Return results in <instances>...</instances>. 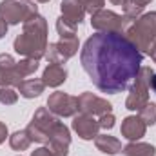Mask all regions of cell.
Masks as SVG:
<instances>
[{"mask_svg": "<svg viewBox=\"0 0 156 156\" xmlns=\"http://www.w3.org/2000/svg\"><path fill=\"white\" fill-rule=\"evenodd\" d=\"M56 31H58L60 38H71V37H76V27L71 26L69 22H66L62 16L56 20Z\"/></svg>", "mask_w": 156, "mask_h": 156, "instance_id": "cell-21", "label": "cell"}, {"mask_svg": "<svg viewBox=\"0 0 156 156\" xmlns=\"http://www.w3.org/2000/svg\"><path fill=\"white\" fill-rule=\"evenodd\" d=\"M109 2H111V4H115V5H122V7L127 4V0H109Z\"/></svg>", "mask_w": 156, "mask_h": 156, "instance_id": "cell-30", "label": "cell"}, {"mask_svg": "<svg viewBox=\"0 0 156 156\" xmlns=\"http://www.w3.org/2000/svg\"><path fill=\"white\" fill-rule=\"evenodd\" d=\"M31 144H33V142H31V138H29V134H27L26 129H24V131H16V133L9 138V145H11L15 151H26Z\"/></svg>", "mask_w": 156, "mask_h": 156, "instance_id": "cell-20", "label": "cell"}, {"mask_svg": "<svg viewBox=\"0 0 156 156\" xmlns=\"http://www.w3.org/2000/svg\"><path fill=\"white\" fill-rule=\"evenodd\" d=\"M98 123H100V129H113L115 127V116H113V113L102 115L100 120H98Z\"/></svg>", "mask_w": 156, "mask_h": 156, "instance_id": "cell-25", "label": "cell"}, {"mask_svg": "<svg viewBox=\"0 0 156 156\" xmlns=\"http://www.w3.org/2000/svg\"><path fill=\"white\" fill-rule=\"evenodd\" d=\"M153 69L147 66H142L138 75L134 78V83L131 85L129 96L125 100V107L129 111H140L142 107H145L149 104V83H151V76H153Z\"/></svg>", "mask_w": 156, "mask_h": 156, "instance_id": "cell-6", "label": "cell"}, {"mask_svg": "<svg viewBox=\"0 0 156 156\" xmlns=\"http://www.w3.org/2000/svg\"><path fill=\"white\" fill-rule=\"evenodd\" d=\"M31 125H35L40 133L49 140V149L56 156H67L69 151V144H71V134L69 129L58 120L53 116V113L47 107H40L35 113V116L31 120Z\"/></svg>", "mask_w": 156, "mask_h": 156, "instance_id": "cell-3", "label": "cell"}, {"mask_svg": "<svg viewBox=\"0 0 156 156\" xmlns=\"http://www.w3.org/2000/svg\"><path fill=\"white\" fill-rule=\"evenodd\" d=\"M37 69H38V60L26 58V60L15 62L11 55L4 53L0 55V87L18 85L24 78L33 75Z\"/></svg>", "mask_w": 156, "mask_h": 156, "instance_id": "cell-4", "label": "cell"}, {"mask_svg": "<svg viewBox=\"0 0 156 156\" xmlns=\"http://www.w3.org/2000/svg\"><path fill=\"white\" fill-rule=\"evenodd\" d=\"M80 60L96 89L116 94L125 91L136 78L144 53L127 38L125 33L96 31L85 40Z\"/></svg>", "mask_w": 156, "mask_h": 156, "instance_id": "cell-1", "label": "cell"}, {"mask_svg": "<svg viewBox=\"0 0 156 156\" xmlns=\"http://www.w3.org/2000/svg\"><path fill=\"white\" fill-rule=\"evenodd\" d=\"M140 118L144 120L145 125H154L156 123V105L154 104H147L145 107L140 109Z\"/></svg>", "mask_w": 156, "mask_h": 156, "instance_id": "cell-22", "label": "cell"}, {"mask_svg": "<svg viewBox=\"0 0 156 156\" xmlns=\"http://www.w3.org/2000/svg\"><path fill=\"white\" fill-rule=\"evenodd\" d=\"M149 56H151V58L154 60V64H156V47H153V51L149 53Z\"/></svg>", "mask_w": 156, "mask_h": 156, "instance_id": "cell-31", "label": "cell"}, {"mask_svg": "<svg viewBox=\"0 0 156 156\" xmlns=\"http://www.w3.org/2000/svg\"><path fill=\"white\" fill-rule=\"evenodd\" d=\"M111 104L93 93H82L78 96V111L83 113V115H89V116H102V115H107L111 113Z\"/></svg>", "mask_w": 156, "mask_h": 156, "instance_id": "cell-11", "label": "cell"}, {"mask_svg": "<svg viewBox=\"0 0 156 156\" xmlns=\"http://www.w3.org/2000/svg\"><path fill=\"white\" fill-rule=\"evenodd\" d=\"M94 145L98 151L105 153V154H118L122 153V142L115 138V136H109V134H98L94 138Z\"/></svg>", "mask_w": 156, "mask_h": 156, "instance_id": "cell-16", "label": "cell"}, {"mask_svg": "<svg viewBox=\"0 0 156 156\" xmlns=\"http://www.w3.org/2000/svg\"><path fill=\"white\" fill-rule=\"evenodd\" d=\"M76 51H78V38L71 37V38H60L55 44H47V49H45L44 56L49 60V64L62 66L73 55H76Z\"/></svg>", "mask_w": 156, "mask_h": 156, "instance_id": "cell-9", "label": "cell"}, {"mask_svg": "<svg viewBox=\"0 0 156 156\" xmlns=\"http://www.w3.org/2000/svg\"><path fill=\"white\" fill-rule=\"evenodd\" d=\"M5 136H7V127H5V123L0 122V144L5 140Z\"/></svg>", "mask_w": 156, "mask_h": 156, "instance_id": "cell-27", "label": "cell"}, {"mask_svg": "<svg viewBox=\"0 0 156 156\" xmlns=\"http://www.w3.org/2000/svg\"><path fill=\"white\" fill-rule=\"evenodd\" d=\"M125 35L142 53L149 55L156 45V13L153 11L138 16Z\"/></svg>", "mask_w": 156, "mask_h": 156, "instance_id": "cell-5", "label": "cell"}, {"mask_svg": "<svg viewBox=\"0 0 156 156\" xmlns=\"http://www.w3.org/2000/svg\"><path fill=\"white\" fill-rule=\"evenodd\" d=\"M38 2H49V0H38Z\"/></svg>", "mask_w": 156, "mask_h": 156, "instance_id": "cell-32", "label": "cell"}, {"mask_svg": "<svg viewBox=\"0 0 156 156\" xmlns=\"http://www.w3.org/2000/svg\"><path fill=\"white\" fill-rule=\"evenodd\" d=\"M82 4H83V7H85V13H96V11H100V9H104V4H105V0H80Z\"/></svg>", "mask_w": 156, "mask_h": 156, "instance_id": "cell-24", "label": "cell"}, {"mask_svg": "<svg viewBox=\"0 0 156 156\" xmlns=\"http://www.w3.org/2000/svg\"><path fill=\"white\" fill-rule=\"evenodd\" d=\"M47 49V22L44 16H33L24 22V31L15 40V51L26 58L40 60Z\"/></svg>", "mask_w": 156, "mask_h": 156, "instance_id": "cell-2", "label": "cell"}, {"mask_svg": "<svg viewBox=\"0 0 156 156\" xmlns=\"http://www.w3.org/2000/svg\"><path fill=\"white\" fill-rule=\"evenodd\" d=\"M151 0H127V4L123 5V15L129 20H136L140 16V13L144 11V7L149 4Z\"/></svg>", "mask_w": 156, "mask_h": 156, "instance_id": "cell-19", "label": "cell"}, {"mask_svg": "<svg viewBox=\"0 0 156 156\" xmlns=\"http://www.w3.org/2000/svg\"><path fill=\"white\" fill-rule=\"evenodd\" d=\"M47 109L56 116H75L78 113V96H71V94L56 91L49 96Z\"/></svg>", "mask_w": 156, "mask_h": 156, "instance_id": "cell-10", "label": "cell"}, {"mask_svg": "<svg viewBox=\"0 0 156 156\" xmlns=\"http://www.w3.org/2000/svg\"><path fill=\"white\" fill-rule=\"evenodd\" d=\"M129 18L125 15H116L115 11L100 9L91 15V26L96 31H109V33H123L129 26Z\"/></svg>", "mask_w": 156, "mask_h": 156, "instance_id": "cell-8", "label": "cell"}, {"mask_svg": "<svg viewBox=\"0 0 156 156\" xmlns=\"http://www.w3.org/2000/svg\"><path fill=\"white\" fill-rule=\"evenodd\" d=\"M73 129L76 131V134L82 140H93L98 136V131H100V123L98 120H94L89 115H78L73 120Z\"/></svg>", "mask_w": 156, "mask_h": 156, "instance_id": "cell-12", "label": "cell"}, {"mask_svg": "<svg viewBox=\"0 0 156 156\" xmlns=\"http://www.w3.org/2000/svg\"><path fill=\"white\" fill-rule=\"evenodd\" d=\"M154 47H156V45H154Z\"/></svg>", "mask_w": 156, "mask_h": 156, "instance_id": "cell-33", "label": "cell"}, {"mask_svg": "<svg viewBox=\"0 0 156 156\" xmlns=\"http://www.w3.org/2000/svg\"><path fill=\"white\" fill-rule=\"evenodd\" d=\"M67 78V71L64 69V66H58V64H49L45 69H44V75H42V82L47 85V87H58L66 82Z\"/></svg>", "mask_w": 156, "mask_h": 156, "instance_id": "cell-15", "label": "cell"}, {"mask_svg": "<svg viewBox=\"0 0 156 156\" xmlns=\"http://www.w3.org/2000/svg\"><path fill=\"white\" fill-rule=\"evenodd\" d=\"M38 9L35 2L27 0H4L0 4V18L5 24H20L37 16Z\"/></svg>", "mask_w": 156, "mask_h": 156, "instance_id": "cell-7", "label": "cell"}, {"mask_svg": "<svg viewBox=\"0 0 156 156\" xmlns=\"http://www.w3.org/2000/svg\"><path fill=\"white\" fill-rule=\"evenodd\" d=\"M31 156H56L49 147H40V149H37V151H33V154Z\"/></svg>", "mask_w": 156, "mask_h": 156, "instance_id": "cell-26", "label": "cell"}, {"mask_svg": "<svg viewBox=\"0 0 156 156\" xmlns=\"http://www.w3.org/2000/svg\"><path fill=\"white\" fill-rule=\"evenodd\" d=\"M16 87H18V93L24 98H35V96H38L40 93L44 91L45 83L40 78H27V80H22Z\"/></svg>", "mask_w": 156, "mask_h": 156, "instance_id": "cell-17", "label": "cell"}, {"mask_svg": "<svg viewBox=\"0 0 156 156\" xmlns=\"http://www.w3.org/2000/svg\"><path fill=\"white\" fill-rule=\"evenodd\" d=\"M123 156H156V149L151 144H142V142H131L122 149Z\"/></svg>", "mask_w": 156, "mask_h": 156, "instance_id": "cell-18", "label": "cell"}, {"mask_svg": "<svg viewBox=\"0 0 156 156\" xmlns=\"http://www.w3.org/2000/svg\"><path fill=\"white\" fill-rule=\"evenodd\" d=\"M18 100V93L13 91L11 87H0V104L4 105H13Z\"/></svg>", "mask_w": 156, "mask_h": 156, "instance_id": "cell-23", "label": "cell"}, {"mask_svg": "<svg viewBox=\"0 0 156 156\" xmlns=\"http://www.w3.org/2000/svg\"><path fill=\"white\" fill-rule=\"evenodd\" d=\"M5 33H7V24H5V22H4L2 18H0V38H2V37H4Z\"/></svg>", "mask_w": 156, "mask_h": 156, "instance_id": "cell-28", "label": "cell"}, {"mask_svg": "<svg viewBox=\"0 0 156 156\" xmlns=\"http://www.w3.org/2000/svg\"><path fill=\"white\" fill-rule=\"evenodd\" d=\"M60 11H62V18L75 27L78 24H82V20L85 16V7L80 0H62Z\"/></svg>", "mask_w": 156, "mask_h": 156, "instance_id": "cell-13", "label": "cell"}, {"mask_svg": "<svg viewBox=\"0 0 156 156\" xmlns=\"http://www.w3.org/2000/svg\"><path fill=\"white\" fill-rule=\"evenodd\" d=\"M145 123L140 116H127L123 122H122V136L131 140V142H136L140 140L144 134H145Z\"/></svg>", "mask_w": 156, "mask_h": 156, "instance_id": "cell-14", "label": "cell"}, {"mask_svg": "<svg viewBox=\"0 0 156 156\" xmlns=\"http://www.w3.org/2000/svg\"><path fill=\"white\" fill-rule=\"evenodd\" d=\"M149 85H151V89L154 91V94H156V75L151 76V83H149Z\"/></svg>", "mask_w": 156, "mask_h": 156, "instance_id": "cell-29", "label": "cell"}]
</instances>
